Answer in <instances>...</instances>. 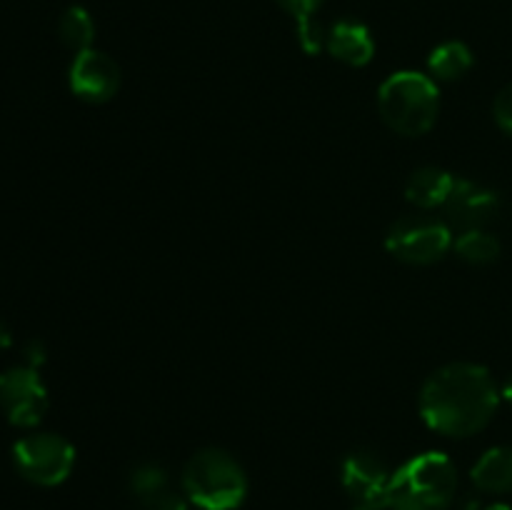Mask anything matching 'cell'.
I'll return each mask as SVG.
<instances>
[{
    "instance_id": "cell-1",
    "label": "cell",
    "mask_w": 512,
    "mask_h": 510,
    "mask_svg": "<svg viewBox=\"0 0 512 510\" xmlns=\"http://www.w3.org/2000/svg\"><path fill=\"white\" fill-rule=\"evenodd\" d=\"M500 390L488 368L478 363H448L428 375L418 408L425 425L445 438H470L493 420Z\"/></svg>"
},
{
    "instance_id": "cell-2",
    "label": "cell",
    "mask_w": 512,
    "mask_h": 510,
    "mask_svg": "<svg viewBox=\"0 0 512 510\" xmlns=\"http://www.w3.org/2000/svg\"><path fill=\"white\" fill-rule=\"evenodd\" d=\"M378 110L390 130L405 138L425 135L440 113V90L430 75L400 70L383 80L378 90Z\"/></svg>"
},
{
    "instance_id": "cell-3",
    "label": "cell",
    "mask_w": 512,
    "mask_h": 510,
    "mask_svg": "<svg viewBox=\"0 0 512 510\" xmlns=\"http://www.w3.org/2000/svg\"><path fill=\"white\" fill-rule=\"evenodd\" d=\"M458 493V470L443 453H420L393 473L390 508L393 510H448Z\"/></svg>"
},
{
    "instance_id": "cell-4",
    "label": "cell",
    "mask_w": 512,
    "mask_h": 510,
    "mask_svg": "<svg viewBox=\"0 0 512 510\" xmlns=\"http://www.w3.org/2000/svg\"><path fill=\"white\" fill-rule=\"evenodd\" d=\"M183 490L203 510H235L248 495V478L238 460L220 448H203L183 470Z\"/></svg>"
},
{
    "instance_id": "cell-5",
    "label": "cell",
    "mask_w": 512,
    "mask_h": 510,
    "mask_svg": "<svg viewBox=\"0 0 512 510\" xmlns=\"http://www.w3.org/2000/svg\"><path fill=\"white\" fill-rule=\"evenodd\" d=\"M13 465L28 483L55 488L75 468V448L58 433H28L15 440Z\"/></svg>"
},
{
    "instance_id": "cell-6",
    "label": "cell",
    "mask_w": 512,
    "mask_h": 510,
    "mask_svg": "<svg viewBox=\"0 0 512 510\" xmlns=\"http://www.w3.org/2000/svg\"><path fill=\"white\" fill-rule=\"evenodd\" d=\"M453 228L430 215H408L390 225L385 248L393 258L410 265H430L453 248Z\"/></svg>"
},
{
    "instance_id": "cell-7",
    "label": "cell",
    "mask_w": 512,
    "mask_h": 510,
    "mask_svg": "<svg viewBox=\"0 0 512 510\" xmlns=\"http://www.w3.org/2000/svg\"><path fill=\"white\" fill-rule=\"evenodd\" d=\"M48 388L30 365H13L0 373V410L15 428H35L48 413Z\"/></svg>"
},
{
    "instance_id": "cell-8",
    "label": "cell",
    "mask_w": 512,
    "mask_h": 510,
    "mask_svg": "<svg viewBox=\"0 0 512 510\" xmlns=\"http://www.w3.org/2000/svg\"><path fill=\"white\" fill-rule=\"evenodd\" d=\"M340 483L353 510L390 508L393 473L388 465L370 450H355L340 465Z\"/></svg>"
},
{
    "instance_id": "cell-9",
    "label": "cell",
    "mask_w": 512,
    "mask_h": 510,
    "mask_svg": "<svg viewBox=\"0 0 512 510\" xmlns=\"http://www.w3.org/2000/svg\"><path fill=\"white\" fill-rule=\"evenodd\" d=\"M440 210L445 213V223L450 228H460V233L485 228L498 218L500 195L488 185L475 183V180L455 178L453 190H450L448 200Z\"/></svg>"
},
{
    "instance_id": "cell-10",
    "label": "cell",
    "mask_w": 512,
    "mask_h": 510,
    "mask_svg": "<svg viewBox=\"0 0 512 510\" xmlns=\"http://www.w3.org/2000/svg\"><path fill=\"white\" fill-rule=\"evenodd\" d=\"M68 83L73 95L88 103H108L120 88V68L103 50L75 53L68 70Z\"/></svg>"
},
{
    "instance_id": "cell-11",
    "label": "cell",
    "mask_w": 512,
    "mask_h": 510,
    "mask_svg": "<svg viewBox=\"0 0 512 510\" xmlns=\"http://www.w3.org/2000/svg\"><path fill=\"white\" fill-rule=\"evenodd\" d=\"M325 50L350 68H363L373 60L375 40L358 20H338L325 35Z\"/></svg>"
},
{
    "instance_id": "cell-12",
    "label": "cell",
    "mask_w": 512,
    "mask_h": 510,
    "mask_svg": "<svg viewBox=\"0 0 512 510\" xmlns=\"http://www.w3.org/2000/svg\"><path fill=\"white\" fill-rule=\"evenodd\" d=\"M130 493L143 510H188V503L170 488L168 473L155 463H143L130 473Z\"/></svg>"
},
{
    "instance_id": "cell-13",
    "label": "cell",
    "mask_w": 512,
    "mask_h": 510,
    "mask_svg": "<svg viewBox=\"0 0 512 510\" xmlns=\"http://www.w3.org/2000/svg\"><path fill=\"white\" fill-rule=\"evenodd\" d=\"M453 185H455L453 173H448V170L443 168H435V165H425V168H418L408 178V185H405V198L420 210L443 208L450 190H453Z\"/></svg>"
},
{
    "instance_id": "cell-14",
    "label": "cell",
    "mask_w": 512,
    "mask_h": 510,
    "mask_svg": "<svg viewBox=\"0 0 512 510\" xmlns=\"http://www.w3.org/2000/svg\"><path fill=\"white\" fill-rule=\"evenodd\" d=\"M470 478H473L475 488L483 493H512V445L485 450L470 470Z\"/></svg>"
},
{
    "instance_id": "cell-15",
    "label": "cell",
    "mask_w": 512,
    "mask_h": 510,
    "mask_svg": "<svg viewBox=\"0 0 512 510\" xmlns=\"http://www.w3.org/2000/svg\"><path fill=\"white\" fill-rule=\"evenodd\" d=\"M475 58L473 50L460 40H448V43L438 45L428 58V70L433 80H458L473 68Z\"/></svg>"
},
{
    "instance_id": "cell-16",
    "label": "cell",
    "mask_w": 512,
    "mask_h": 510,
    "mask_svg": "<svg viewBox=\"0 0 512 510\" xmlns=\"http://www.w3.org/2000/svg\"><path fill=\"white\" fill-rule=\"evenodd\" d=\"M58 35L73 53H83V50L93 48L95 40V20L80 5H70L58 23Z\"/></svg>"
},
{
    "instance_id": "cell-17",
    "label": "cell",
    "mask_w": 512,
    "mask_h": 510,
    "mask_svg": "<svg viewBox=\"0 0 512 510\" xmlns=\"http://www.w3.org/2000/svg\"><path fill=\"white\" fill-rule=\"evenodd\" d=\"M453 250L465 260V263L488 265L500 258V240L495 238L493 233H488L485 228L463 230V233L453 240Z\"/></svg>"
},
{
    "instance_id": "cell-18",
    "label": "cell",
    "mask_w": 512,
    "mask_h": 510,
    "mask_svg": "<svg viewBox=\"0 0 512 510\" xmlns=\"http://www.w3.org/2000/svg\"><path fill=\"white\" fill-rule=\"evenodd\" d=\"M295 30H298L300 48H303L308 55L320 53V48H325V35L328 33L320 28V23H315V18L305 20V23H298L295 25Z\"/></svg>"
},
{
    "instance_id": "cell-19",
    "label": "cell",
    "mask_w": 512,
    "mask_h": 510,
    "mask_svg": "<svg viewBox=\"0 0 512 510\" xmlns=\"http://www.w3.org/2000/svg\"><path fill=\"white\" fill-rule=\"evenodd\" d=\"M493 115L498 128L503 130V133L512 135V83L505 85V88L495 95Z\"/></svg>"
},
{
    "instance_id": "cell-20",
    "label": "cell",
    "mask_w": 512,
    "mask_h": 510,
    "mask_svg": "<svg viewBox=\"0 0 512 510\" xmlns=\"http://www.w3.org/2000/svg\"><path fill=\"white\" fill-rule=\"evenodd\" d=\"M278 5L295 20V25H298L305 23V20H313L320 5H323V0H278Z\"/></svg>"
},
{
    "instance_id": "cell-21",
    "label": "cell",
    "mask_w": 512,
    "mask_h": 510,
    "mask_svg": "<svg viewBox=\"0 0 512 510\" xmlns=\"http://www.w3.org/2000/svg\"><path fill=\"white\" fill-rule=\"evenodd\" d=\"M23 353H25V365H30V368L35 370L48 360V350H45V345L40 343V340H30V343L25 345Z\"/></svg>"
},
{
    "instance_id": "cell-22",
    "label": "cell",
    "mask_w": 512,
    "mask_h": 510,
    "mask_svg": "<svg viewBox=\"0 0 512 510\" xmlns=\"http://www.w3.org/2000/svg\"><path fill=\"white\" fill-rule=\"evenodd\" d=\"M10 343H13V333H10L8 323L0 318V350H8Z\"/></svg>"
},
{
    "instance_id": "cell-23",
    "label": "cell",
    "mask_w": 512,
    "mask_h": 510,
    "mask_svg": "<svg viewBox=\"0 0 512 510\" xmlns=\"http://www.w3.org/2000/svg\"><path fill=\"white\" fill-rule=\"evenodd\" d=\"M500 398H505L512 405V375L503 383V390H500Z\"/></svg>"
},
{
    "instance_id": "cell-24",
    "label": "cell",
    "mask_w": 512,
    "mask_h": 510,
    "mask_svg": "<svg viewBox=\"0 0 512 510\" xmlns=\"http://www.w3.org/2000/svg\"><path fill=\"white\" fill-rule=\"evenodd\" d=\"M485 510H512V508L508 503H493L490 508H485Z\"/></svg>"
}]
</instances>
